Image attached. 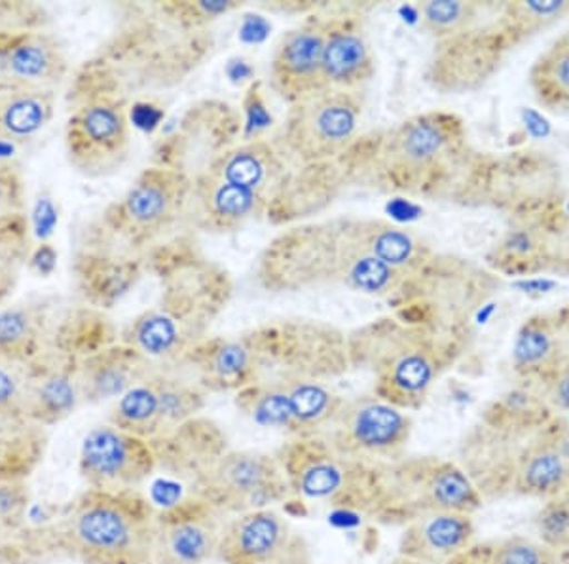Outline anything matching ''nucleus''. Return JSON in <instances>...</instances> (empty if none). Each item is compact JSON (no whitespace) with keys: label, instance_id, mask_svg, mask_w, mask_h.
Instances as JSON below:
<instances>
[{"label":"nucleus","instance_id":"1","mask_svg":"<svg viewBox=\"0 0 569 564\" xmlns=\"http://www.w3.org/2000/svg\"><path fill=\"white\" fill-rule=\"evenodd\" d=\"M264 266L270 286L287 289L337 281L353 291L391 297L412 286L362 246L353 219L297 228L281 236L268 251Z\"/></svg>","mask_w":569,"mask_h":564},{"label":"nucleus","instance_id":"2","mask_svg":"<svg viewBox=\"0 0 569 564\" xmlns=\"http://www.w3.org/2000/svg\"><path fill=\"white\" fill-rule=\"evenodd\" d=\"M350 365L375 376V396L399 409H418L452 359L447 338L415 321H378L348 340Z\"/></svg>","mask_w":569,"mask_h":564},{"label":"nucleus","instance_id":"3","mask_svg":"<svg viewBox=\"0 0 569 564\" xmlns=\"http://www.w3.org/2000/svg\"><path fill=\"white\" fill-rule=\"evenodd\" d=\"M156 513L139 491L88 488L67 509L59 545L82 564H154Z\"/></svg>","mask_w":569,"mask_h":564},{"label":"nucleus","instance_id":"4","mask_svg":"<svg viewBox=\"0 0 569 564\" xmlns=\"http://www.w3.org/2000/svg\"><path fill=\"white\" fill-rule=\"evenodd\" d=\"M276 458L291 491L287 504H318L370 517L382 491L386 464L346 456L323 437H292Z\"/></svg>","mask_w":569,"mask_h":564},{"label":"nucleus","instance_id":"5","mask_svg":"<svg viewBox=\"0 0 569 564\" xmlns=\"http://www.w3.org/2000/svg\"><path fill=\"white\" fill-rule=\"evenodd\" d=\"M480 506V494L466 469L452 462L420 458L383 466L382 491L370 520L401 525L433 513H469Z\"/></svg>","mask_w":569,"mask_h":564},{"label":"nucleus","instance_id":"6","mask_svg":"<svg viewBox=\"0 0 569 564\" xmlns=\"http://www.w3.org/2000/svg\"><path fill=\"white\" fill-rule=\"evenodd\" d=\"M466 126L456 115L426 112L399 123L382 155L395 187L426 190L442 185L466 158Z\"/></svg>","mask_w":569,"mask_h":564},{"label":"nucleus","instance_id":"7","mask_svg":"<svg viewBox=\"0 0 569 564\" xmlns=\"http://www.w3.org/2000/svg\"><path fill=\"white\" fill-rule=\"evenodd\" d=\"M346 397L329 384L305 378L257 383L236 394L241 415L262 428L278 429L289 437H321Z\"/></svg>","mask_w":569,"mask_h":564},{"label":"nucleus","instance_id":"8","mask_svg":"<svg viewBox=\"0 0 569 564\" xmlns=\"http://www.w3.org/2000/svg\"><path fill=\"white\" fill-rule=\"evenodd\" d=\"M192 494L227 517L268 509L291 499L276 454L233 448L192 485Z\"/></svg>","mask_w":569,"mask_h":564},{"label":"nucleus","instance_id":"9","mask_svg":"<svg viewBox=\"0 0 569 564\" xmlns=\"http://www.w3.org/2000/svg\"><path fill=\"white\" fill-rule=\"evenodd\" d=\"M206 407V389L176 376L152 370L144 380L118 397L110 424L152 442L200 416Z\"/></svg>","mask_w":569,"mask_h":564},{"label":"nucleus","instance_id":"10","mask_svg":"<svg viewBox=\"0 0 569 564\" xmlns=\"http://www.w3.org/2000/svg\"><path fill=\"white\" fill-rule=\"evenodd\" d=\"M361 115L356 91L321 90L291 105L284 139L305 162L329 160L356 139Z\"/></svg>","mask_w":569,"mask_h":564},{"label":"nucleus","instance_id":"11","mask_svg":"<svg viewBox=\"0 0 569 564\" xmlns=\"http://www.w3.org/2000/svg\"><path fill=\"white\" fill-rule=\"evenodd\" d=\"M410 429L405 410L378 396H362L346 399L321 437L357 461L391 464L407 445Z\"/></svg>","mask_w":569,"mask_h":564},{"label":"nucleus","instance_id":"12","mask_svg":"<svg viewBox=\"0 0 569 564\" xmlns=\"http://www.w3.org/2000/svg\"><path fill=\"white\" fill-rule=\"evenodd\" d=\"M67 152L72 166L88 177H104L122 168L130 155V122L122 105L91 99L67 123Z\"/></svg>","mask_w":569,"mask_h":564},{"label":"nucleus","instance_id":"13","mask_svg":"<svg viewBox=\"0 0 569 564\" xmlns=\"http://www.w3.org/2000/svg\"><path fill=\"white\" fill-rule=\"evenodd\" d=\"M88 487L103 493H130L158 469L152 443L107 424L88 432L78 458Z\"/></svg>","mask_w":569,"mask_h":564},{"label":"nucleus","instance_id":"14","mask_svg":"<svg viewBox=\"0 0 569 564\" xmlns=\"http://www.w3.org/2000/svg\"><path fill=\"white\" fill-rule=\"evenodd\" d=\"M217 558L224 564H313L308 542L273 507L228 517Z\"/></svg>","mask_w":569,"mask_h":564},{"label":"nucleus","instance_id":"15","mask_svg":"<svg viewBox=\"0 0 569 564\" xmlns=\"http://www.w3.org/2000/svg\"><path fill=\"white\" fill-rule=\"evenodd\" d=\"M227 521V515L194 494L156 513L154 564L214 561Z\"/></svg>","mask_w":569,"mask_h":564},{"label":"nucleus","instance_id":"16","mask_svg":"<svg viewBox=\"0 0 569 564\" xmlns=\"http://www.w3.org/2000/svg\"><path fill=\"white\" fill-rule=\"evenodd\" d=\"M190 195L192 185L179 171L147 169L110 209L109 221L131 238H150L179 219Z\"/></svg>","mask_w":569,"mask_h":564},{"label":"nucleus","instance_id":"17","mask_svg":"<svg viewBox=\"0 0 569 564\" xmlns=\"http://www.w3.org/2000/svg\"><path fill=\"white\" fill-rule=\"evenodd\" d=\"M325 29L327 23L310 21L291 29L279 40L270 78L273 90L291 105L327 90L323 71Z\"/></svg>","mask_w":569,"mask_h":564},{"label":"nucleus","instance_id":"18","mask_svg":"<svg viewBox=\"0 0 569 564\" xmlns=\"http://www.w3.org/2000/svg\"><path fill=\"white\" fill-rule=\"evenodd\" d=\"M150 443L158 469L190 481V485L198 483L230 451L227 434L203 416H196Z\"/></svg>","mask_w":569,"mask_h":564},{"label":"nucleus","instance_id":"19","mask_svg":"<svg viewBox=\"0 0 569 564\" xmlns=\"http://www.w3.org/2000/svg\"><path fill=\"white\" fill-rule=\"evenodd\" d=\"M518 373L549 380L569 373V303L537 311L518 329L512 344Z\"/></svg>","mask_w":569,"mask_h":564},{"label":"nucleus","instance_id":"20","mask_svg":"<svg viewBox=\"0 0 569 564\" xmlns=\"http://www.w3.org/2000/svg\"><path fill=\"white\" fill-rule=\"evenodd\" d=\"M203 324L194 321V316L184 306H160L149 310L131 325L126 343L150 364L154 359L184 357L201 343Z\"/></svg>","mask_w":569,"mask_h":564},{"label":"nucleus","instance_id":"21","mask_svg":"<svg viewBox=\"0 0 569 564\" xmlns=\"http://www.w3.org/2000/svg\"><path fill=\"white\" fill-rule=\"evenodd\" d=\"M152 370L154 365L128 344L93 352L78 364L82 399L88 403L118 399L144 380Z\"/></svg>","mask_w":569,"mask_h":564},{"label":"nucleus","instance_id":"22","mask_svg":"<svg viewBox=\"0 0 569 564\" xmlns=\"http://www.w3.org/2000/svg\"><path fill=\"white\" fill-rule=\"evenodd\" d=\"M323 71L327 90L356 91L375 77L372 46L353 21L327 23Z\"/></svg>","mask_w":569,"mask_h":564},{"label":"nucleus","instance_id":"23","mask_svg":"<svg viewBox=\"0 0 569 564\" xmlns=\"http://www.w3.org/2000/svg\"><path fill=\"white\" fill-rule=\"evenodd\" d=\"M208 171L211 176L247 188L268 201L278 192L284 174L278 152L264 141H251L217 156Z\"/></svg>","mask_w":569,"mask_h":564},{"label":"nucleus","instance_id":"24","mask_svg":"<svg viewBox=\"0 0 569 564\" xmlns=\"http://www.w3.org/2000/svg\"><path fill=\"white\" fill-rule=\"evenodd\" d=\"M472 538L471 517L467 513H433L410 523L401 542V553L415 561L456 557Z\"/></svg>","mask_w":569,"mask_h":564},{"label":"nucleus","instance_id":"25","mask_svg":"<svg viewBox=\"0 0 569 564\" xmlns=\"http://www.w3.org/2000/svg\"><path fill=\"white\" fill-rule=\"evenodd\" d=\"M192 195L209 228L219 232L238 230L257 215L262 214L270 204L262 196L254 195L251 190L232 182L222 181L219 177L211 176L209 171L196 181Z\"/></svg>","mask_w":569,"mask_h":564},{"label":"nucleus","instance_id":"26","mask_svg":"<svg viewBox=\"0 0 569 564\" xmlns=\"http://www.w3.org/2000/svg\"><path fill=\"white\" fill-rule=\"evenodd\" d=\"M66 71V56L52 37L16 33L8 58L10 85L52 91L50 88L58 85Z\"/></svg>","mask_w":569,"mask_h":564},{"label":"nucleus","instance_id":"27","mask_svg":"<svg viewBox=\"0 0 569 564\" xmlns=\"http://www.w3.org/2000/svg\"><path fill=\"white\" fill-rule=\"evenodd\" d=\"M82 399L77 367H56L34 375L27 418L39 426H52L71 415Z\"/></svg>","mask_w":569,"mask_h":564},{"label":"nucleus","instance_id":"28","mask_svg":"<svg viewBox=\"0 0 569 564\" xmlns=\"http://www.w3.org/2000/svg\"><path fill=\"white\" fill-rule=\"evenodd\" d=\"M52 112V91L8 86L0 90V139L23 141L37 136Z\"/></svg>","mask_w":569,"mask_h":564},{"label":"nucleus","instance_id":"29","mask_svg":"<svg viewBox=\"0 0 569 564\" xmlns=\"http://www.w3.org/2000/svg\"><path fill=\"white\" fill-rule=\"evenodd\" d=\"M530 86L547 111L569 115V27L533 61Z\"/></svg>","mask_w":569,"mask_h":564},{"label":"nucleus","instance_id":"30","mask_svg":"<svg viewBox=\"0 0 569 564\" xmlns=\"http://www.w3.org/2000/svg\"><path fill=\"white\" fill-rule=\"evenodd\" d=\"M42 426L34 422L0 424V481L27 479L44 453Z\"/></svg>","mask_w":569,"mask_h":564},{"label":"nucleus","instance_id":"31","mask_svg":"<svg viewBox=\"0 0 569 564\" xmlns=\"http://www.w3.org/2000/svg\"><path fill=\"white\" fill-rule=\"evenodd\" d=\"M493 4L480 2H450V0H431L418 4L420 23L427 33L433 34L440 42L460 39L471 33L472 29L485 23L486 13H490Z\"/></svg>","mask_w":569,"mask_h":564},{"label":"nucleus","instance_id":"32","mask_svg":"<svg viewBox=\"0 0 569 564\" xmlns=\"http://www.w3.org/2000/svg\"><path fill=\"white\" fill-rule=\"evenodd\" d=\"M42 311L34 306H13L0 311V356L29 359L42 338Z\"/></svg>","mask_w":569,"mask_h":564},{"label":"nucleus","instance_id":"33","mask_svg":"<svg viewBox=\"0 0 569 564\" xmlns=\"http://www.w3.org/2000/svg\"><path fill=\"white\" fill-rule=\"evenodd\" d=\"M34 375L29 359L0 356V424L31 422L27 410Z\"/></svg>","mask_w":569,"mask_h":564},{"label":"nucleus","instance_id":"34","mask_svg":"<svg viewBox=\"0 0 569 564\" xmlns=\"http://www.w3.org/2000/svg\"><path fill=\"white\" fill-rule=\"evenodd\" d=\"M23 198L26 188L20 171L8 164H0V228L20 219Z\"/></svg>","mask_w":569,"mask_h":564},{"label":"nucleus","instance_id":"35","mask_svg":"<svg viewBox=\"0 0 569 564\" xmlns=\"http://www.w3.org/2000/svg\"><path fill=\"white\" fill-rule=\"evenodd\" d=\"M27 479L0 481V528L20 523L29 506Z\"/></svg>","mask_w":569,"mask_h":564},{"label":"nucleus","instance_id":"36","mask_svg":"<svg viewBox=\"0 0 569 564\" xmlns=\"http://www.w3.org/2000/svg\"><path fill=\"white\" fill-rule=\"evenodd\" d=\"M562 461L552 453L539 454L530 462V466L526 467V483L539 491L555 487L562 479Z\"/></svg>","mask_w":569,"mask_h":564},{"label":"nucleus","instance_id":"37","mask_svg":"<svg viewBox=\"0 0 569 564\" xmlns=\"http://www.w3.org/2000/svg\"><path fill=\"white\" fill-rule=\"evenodd\" d=\"M493 564H541V557L530 545L512 544L498 550Z\"/></svg>","mask_w":569,"mask_h":564},{"label":"nucleus","instance_id":"38","mask_svg":"<svg viewBox=\"0 0 569 564\" xmlns=\"http://www.w3.org/2000/svg\"><path fill=\"white\" fill-rule=\"evenodd\" d=\"M12 286V279H10V274L0 273V303L2 299L7 297L8 289Z\"/></svg>","mask_w":569,"mask_h":564}]
</instances>
